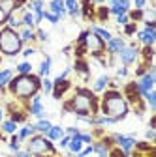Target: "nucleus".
<instances>
[{
  "label": "nucleus",
  "instance_id": "1",
  "mask_svg": "<svg viewBox=\"0 0 156 157\" xmlns=\"http://www.w3.org/2000/svg\"><path fill=\"white\" fill-rule=\"evenodd\" d=\"M62 112H72L75 116H96L100 114V99L90 88L79 86L73 95L62 105Z\"/></svg>",
  "mask_w": 156,
  "mask_h": 157
},
{
  "label": "nucleus",
  "instance_id": "2",
  "mask_svg": "<svg viewBox=\"0 0 156 157\" xmlns=\"http://www.w3.org/2000/svg\"><path fill=\"white\" fill-rule=\"evenodd\" d=\"M100 114L104 116H111L115 120L122 122L124 118L130 114V105L126 101V97L121 90H105L102 94L100 99Z\"/></svg>",
  "mask_w": 156,
  "mask_h": 157
},
{
  "label": "nucleus",
  "instance_id": "3",
  "mask_svg": "<svg viewBox=\"0 0 156 157\" xmlns=\"http://www.w3.org/2000/svg\"><path fill=\"white\" fill-rule=\"evenodd\" d=\"M15 99L19 101H28L32 95L40 94L42 90V78L36 73L30 75H13V78L10 81L8 88H6Z\"/></svg>",
  "mask_w": 156,
  "mask_h": 157
},
{
  "label": "nucleus",
  "instance_id": "4",
  "mask_svg": "<svg viewBox=\"0 0 156 157\" xmlns=\"http://www.w3.org/2000/svg\"><path fill=\"white\" fill-rule=\"evenodd\" d=\"M23 49H25V43L21 41L17 30L10 26L0 28V54L8 58H15L17 54H21Z\"/></svg>",
  "mask_w": 156,
  "mask_h": 157
},
{
  "label": "nucleus",
  "instance_id": "5",
  "mask_svg": "<svg viewBox=\"0 0 156 157\" xmlns=\"http://www.w3.org/2000/svg\"><path fill=\"white\" fill-rule=\"evenodd\" d=\"M27 150H28L32 155H45V153L56 155V148H55V144L47 139L45 135H40V133L32 135L30 139L27 140Z\"/></svg>",
  "mask_w": 156,
  "mask_h": 157
},
{
  "label": "nucleus",
  "instance_id": "6",
  "mask_svg": "<svg viewBox=\"0 0 156 157\" xmlns=\"http://www.w3.org/2000/svg\"><path fill=\"white\" fill-rule=\"evenodd\" d=\"M115 56H117V60L121 62V66L130 67V66H133L135 62L139 60V47L135 43H126Z\"/></svg>",
  "mask_w": 156,
  "mask_h": 157
},
{
  "label": "nucleus",
  "instance_id": "7",
  "mask_svg": "<svg viewBox=\"0 0 156 157\" xmlns=\"http://www.w3.org/2000/svg\"><path fill=\"white\" fill-rule=\"evenodd\" d=\"M154 84H156V67L150 66V67L147 69V73L141 75L138 81H135V88H138V94L143 97L147 92L154 90Z\"/></svg>",
  "mask_w": 156,
  "mask_h": 157
},
{
  "label": "nucleus",
  "instance_id": "8",
  "mask_svg": "<svg viewBox=\"0 0 156 157\" xmlns=\"http://www.w3.org/2000/svg\"><path fill=\"white\" fill-rule=\"evenodd\" d=\"M138 43H141V47H154L156 43V25H143L141 30H138L133 34Z\"/></svg>",
  "mask_w": 156,
  "mask_h": 157
},
{
  "label": "nucleus",
  "instance_id": "9",
  "mask_svg": "<svg viewBox=\"0 0 156 157\" xmlns=\"http://www.w3.org/2000/svg\"><path fill=\"white\" fill-rule=\"evenodd\" d=\"M111 139H113V142H115V146L119 148V150H122L126 155H130L132 153V150H133V144H135V135L133 133H130V135H122V133H113L111 135Z\"/></svg>",
  "mask_w": 156,
  "mask_h": 157
},
{
  "label": "nucleus",
  "instance_id": "10",
  "mask_svg": "<svg viewBox=\"0 0 156 157\" xmlns=\"http://www.w3.org/2000/svg\"><path fill=\"white\" fill-rule=\"evenodd\" d=\"M27 110H28V116H34L36 120L47 118V112H45V109H43V101H42V95H40V94L32 95L30 99L27 101Z\"/></svg>",
  "mask_w": 156,
  "mask_h": 157
},
{
  "label": "nucleus",
  "instance_id": "11",
  "mask_svg": "<svg viewBox=\"0 0 156 157\" xmlns=\"http://www.w3.org/2000/svg\"><path fill=\"white\" fill-rule=\"evenodd\" d=\"M70 88H72V82H70V78H66V81H53V92H51L53 99L60 101L62 97L66 95V92H68Z\"/></svg>",
  "mask_w": 156,
  "mask_h": 157
},
{
  "label": "nucleus",
  "instance_id": "12",
  "mask_svg": "<svg viewBox=\"0 0 156 157\" xmlns=\"http://www.w3.org/2000/svg\"><path fill=\"white\" fill-rule=\"evenodd\" d=\"M72 71H75L79 77H83V81H88V77H90V66H88V62L85 58H75V62L72 66Z\"/></svg>",
  "mask_w": 156,
  "mask_h": 157
},
{
  "label": "nucleus",
  "instance_id": "13",
  "mask_svg": "<svg viewBox=\"0 0 156 157\" xmlns=\"http://www.w3.org/2000/svg\"><path fill=\"white\" fill-rule=\"evenodd\" d=\"M124 45H126V39L122 36H113L109 41H105V52L107 54H117Z\"/></svg>",
  "mask_w": 156,
  "mask_h": 157
},
{
  "label": "nucleus",
  "instance_id": "14",
  "mask_svg": "<svg viewBox=\"0 0 156 157\" xmlns=\"http://www.w3.org/2000/svg\"><path fill=\"white\" fill-rule=\"evenodd\" d=\"M109 81H111V77L107 75V73H102L100 77H96L94 78V82H92V92L98 95V94H104L105 90H107V86H109Z\"/></svg>",
  "mask_w": 156,
  "mask_h": 157
},
{
  "label": "nucleus",
  "instance_id": "15",
  "mask_svg": "<svg viewBox=\"0 0 156 157\" xmlns=\"http://www.w3.org/2000/svg\"><path fill=\"white\" fill-rule=\"evenodd\" d=\"M51 67H53V58L49 56V54H45L43 56V60L40 62V66H38V77L40 78H43V77H49L51 75Z\"/></svg>",
  "mask_w": 156,
  "mask_h": 157
},
{
  "label": "nucleus",
  "instance_id": "16",
  "mask_svg": "<svg viewBox=\"0 0 156 157\" xmlns=\"http://www.w3.org/2000/svg\"><path fill=\"white\" fill-rule=\"evenodd\" d=\"M49 11L55 13L58 19H64L68 15L66 8H64V0H49Z\"/></svg>",
  "mask_w": 156,
  "mask_h": 157
},
{
  "label": "nucleus",
  "instance_id": "17",
  "mask_svg": "<svg viewBox=\"0 0 156 157\" xmlns=\"http://www.w3.org/2000/svg\"><path fill=\"white\" fill-rule=\"evenodd\" d=\"M13 69L11 67H6V69H0V94H4L6 92V88H8V84H10V81L13 78Z\"/></svg>",
  "mask_w": 156,
  "mask_h": 157
},
{
  "label": "nucleus",
  "instance_id": "18",
  "mask_svg": "<svg viewBox=\"0 0 156 157\" xmlns=\"http://www.w3.org/2000/svg\"><path fill=\"white\" fill-rule=\"evenodd\" d=\"M17 139L21 140V142H27L32 135H36V131H34V127H32V124H23V127L21 129H17Z\"/></svg>",
  "mask_w": 156,
  "mask_h": 157
},
{
  "label": "nucleus",
  "instance_id": "19",
  "mask_svg": "<svg viewBox=\"0 0 156 157\" xmlns=\"http://www.w3.org/2000/svg\"><path fill=\"white\" fill-rule=\"evenodd\" d=\"M17 124L13 122V120H10V118H6V120H2V122H0V133H2V135H15L17 133Z\"/></svg>",
  "mask_w": 156,
  "mask_h": 157
},
{
  "label": "nucleus",
  "instance_id": "20",
  "mask_svg": "<svg viewBox=\"0 0 156 157\" xmlns=\"http://www.w3.org/2000/svg\"><path fill=\"white\" fill-rule=\"evenodd\" d=\"M92 34H96L100 39H104V41H109V39L113 37V34H111V30H107V28H104V26H100V25H92L90 28H88Z\"/></svg>",
  "mask_w": 156,
  "mask_h": 157
},
{
  "label": "nucleus",
  "instance_id": "21",
  "mask_svg": "<svg viewBox=\"0 0 156 157\" xmlns=\"http://www.w3.org/2000/svg\"><path fill=\"white\" fill-rule=\"evenodd\" d=\"M45 136H47V139L51 140V142H56L58 139H60V136H64V127L62 125H51L49 127V131L45 133Z\"/></svg>",
  "mask_w": 156,
  "mask_h": 157
},
{
  "label": "nucleus",
  "instance_id": "22",
  "mask_svg": "<svg viewBox=\"0 0 156 157\" xmlns=\"http://www.w3.org/2000/svg\"><path fill=\"white\" fill-rule=\"evenodd\" d=\"M51 125H53V124H51L49 118H42V120H36V122L32 124L34 131H36V133H40V135H45V133L49 131V127H51Z\"/></svg>",
  "mask_w": 156,
  "mask_h": 157
},
{
  "label": "nucleus",
  "instance_id": "23",
  "mask_svg": "<svg viewBox=\"0 0 156 157\" xmlns=\"http://www.w3.org/2000/svg\"><path fill=\"white\" fill-rule=\"evenodd\" d=\"M92 150H94V153L98 155V157H107L111 148H109L104 140H94V142H92Z\"/></svg>",
  "mask_w": 156,
  "mask_h": 157
},
{
  "label": "nucleus",
  "instance_id": "24",
  "mask_svg": "<svg viewBox=\"0 0 156 157\" xmlns=\"http://www.w3.org/2000/svg\"><path fill=\"white\" fill-rule=\"evenodd\" d=\"M109 8L107 6H98L94 10V19L96 21H100V23H107L109 21Z\"/></svg>",
  "mask_w": 156,
  "mask_h": 157
},
{
  "label": "nucleus",
  "instance_id": "25",
  "mask_svg": "<svg viewBox=\"0 0 156 157\" xmlns=\"http://www.w3.org/2000/svg\"><path fill=\"white\" fill-rule=\"evenodd\" d=\"M21 23H23V26L36 30V25H34V13H32L30 10H27V8H25L23 13H21Z\"/></svg>",
  "mask_w": 156,
  "mask_h": 157
},
{
  "label": "nucleus",
  "instance_id": "26",
  "mask_svg": "<svg viewBox=\"0 0 156 157\" xmlns=\"http://www.w3.org/2000/svg\"><path fill=\"white\" fill-rule=\"evenodd\" d=\"M17 32H19V37H21V41H23L25 45L36 39V34H34V30H32V28H27V26H23L21 30H17Z\"/></svg>",
  "mask_w": 156,
  "mask_h": 157
},
{
  "label": "nucleus",
  "instance_id": "27",
  "mask_svg": "<svg viewBox=\"0 0 156 157\" xmlns=\"http://www.w3.org/2000/svg\"><path fill=\"white\" fill-rule=\"evenodd\" d=\"M143 25H156V10L152 8H145L143 10Z\"/></svg>",
  "mask_w": 156,
  "mask_h": 157
},
{
  "label": "nucleus",
  "instance_id": "28",
  "mask_svg": "<svg viewBox=\"0 0 156 157\" xmlns=\"http://www.w3.org/2000/svg\"><path fill=\"white\" fill-rule=\"evenodd\" d=\"M6 144H8V151L13 155V153H17L19 150H21V144H23V142L17 139V135H10V140H8Z\"/></svg>",
  "mask_w": 156,
  "mask_h": 157
},
{
  "label": "nucleus",
  "instance_id": "29",
  "mask_svg": "<svg viewBox=\"0 0 156 157\" xmlns=\"http://www.w3.org/2000/svg\"><path fill=\"white\" fill-rule=\"evenodd\" d=\"M13 71H17V75H30V73H32V64H30L28 60H23V62H19V64L15 66Z\"/></svg>",
  "mask_w": 156,
  "mask_h": 157
},
{
  "label": "nucleus",
  "instance_id": "30",
  "mask_svg": "<svg viewBox=\"0 0 156 157\" xmlns=\"http://www.w3.org/2000/svg\"><path fill=\"white\" fill-rule=\"evenodd\" d=\"M25 8L30 10V11H43L45 10V0H28Z\"/></svg>",
  "mask_w": 156,
  "mask_h": 157
},
{
  "label": "nucleus",
  "instance_id": "31",
  "mask_svg": "<svg viewBox=\"0 0 156 157\" xmlns=\"http://www.w3.org/2000/svg\"><path fill=\"white\" fill-rule=\"evenodd\" d=\"M143 99H145V103H147V107L154 112L156 110V92L154 90H150V92H147L145 95H143Z\"/></svg>",
  "mask_w": 156,
  "mask_h": 157
},
{
  "label": "nucleus",
  "instance_id": "32",
  "mask_svg": "<svg viewBox=\"0 0 156 157\" xmlns=\"http://www.w3.org/2000/svg\"><path fill=\"white\" fill-rule=\"evenodd\" d=\"M138 30H139V28H138V23H132V21H130L128 25H124V26H122V34H124V36H128V37H132Z\"/></svg>",
  "mask_w": 156,
  "mask_h": 157
},
{
  "label": "nucleus",
  "instance_id": "33",
  "mask_svg": "<svg viewBox=\"0 0 156 157\" xmlns=\"http://www.w3.org/2000/svg\"><path fill=\"white\" fill-rule=\"evenodd\" d=\"M40 92H43L45 95H51V92H53V81L49 77H43L42 78V90Z\"/></svg>",
  "mask_w": 156,
  "mask_h": 157
},
{
  "label": "nucleus",
  "instance_id": "34",
  "mask_svg": "<svg viewBox=\"0 0 156 157\" xmlns=\"http://www.w3.org/2000/svg\"><path fill=\"white\" fill-rule=\"evenodd\" d=\"M128 17H130L132 23H141L143 21V10H130Z\"/></svg>",
  "mask_w": 156,
  "mask_h": 157
},
{
  "label": "nucleus",
  "instance_id": "35",
  "mask_svg": "<svg viewBox=\"0 0 156 157\" xmlns=\"http://www.w3.org/2000/svg\"><path fill=\"white\" fill-rule=\"evenodd\" d=\"M128 75H130V67H126V66H119V67H117V71H115L117 81H122V78H128Z\"/></svg>",
  "mask_w": 156,
  "mask_h": 157
},
{
  "label": "nucleus",
  "instance_id": "36",
  "mask_svg": "<svg viewBox=\"0 0 156 157\" xmlns=\"http://www.w3.org/2000/svg\"><path fill=\"white\" fill-rule=\"evenodd\" d=\"M34 34H36V39H38L40 43H47V41H49V34H47L43 28H36Z\"/></svg>",
  "mask_w": 156,
  "mask_h": 157
},
{
  "label": "nucleus",
  "instance_id": "37",
  "mask_svg": "<svg viewBox=\"0 0 156 157\" xmlns=\"http://www.w3.org/2000/svg\"><path fill=\"white\" fill-rule=\"evenodd\" d=\"M77 136H79V140L87 146V144H92L94 142V136L90 135V133H87V131H79V133H77Z\"/></svg>",
  "mask_w": 156,
  "mask_h": 157
},
{
  "label": "nucleus",
  "instance_id": "38",
  "mask_svg": "<svg viewBox=\"0 0 156 157\" xmlns=\"http://www.w3.org/2000/svg\"><path fill=\"white\" fill-rule=\"evenodd\" d=\"M43 21H47V23H51V25H58V23H60V19H58L55 13H51L49 10H45V11H43Z\"/></svg>",
  "mask_w": 156,
  "mask_h": 157
},
{
  "label": "nucleus",
  "instance_id": "39",
  "mask_svg": "<svg viewBox=\"0 0 156 157\" xmlns=\"http://www.w3.org/2000/svg\"><path fill=\"white\" fill-rule=\"evenodd\" d=\"M115 21H117V26H124V25H128L130 23V17H128V13H121V15H117L115 17Z\"/></svg>",
  "mask_w": 156,
  "mask_h": 157
},
{
  "label": "nucleus",
  "instance_id": "40",
  "mask_svg": "<svg viewBox=\"0 0 156 157\" xmlns=\"http://www.w3.org/2000/svg\"><path fill=\"white\" fill-rule=\"evenodd\" d=\"M70 73H72V66H68V67H64L60 73H58L55 78H53V81H66V78L70 77Z\"/></svg>",
  "mask_w": 156,
  "mask_h": 157
},
{
  "label": "nucleus",
  "instance_id": "41",
  "mask_svg": "<svg viewBox=\"0 0 156 157\" xmlns=\"http://www.w3.org/2000/svg\"><path fill=\"white\" fill-rule=\"evenodd\" d=\"M70 140H72V136L64 133V136H60V139L56 140V142H58V148H60V150H66V148H68V144H70Z\"/></svg>",
  "mask_w": 156,
  "mask_h": 157
},
{
  "label": "nucleus",
  "instance_id": "42",
  "mask_svg": "<svg viewBox=\"0 0 156 157\" xmlns=\"http://www.w3.org/2000/svg\"><path fill=\"white\" fill-rule=\"evenodd\" d=\"M147 2L149 0H132V6H133V10H145Z\"/></svg>",
  "mask_w": 156,
  "mask_h": 157
},
{
  "label": "nucleus",
  "instance_id": "43",
  "mask_svg": "<svg viewBox=\"0 0 156 157\" xmlns=\"http://www.w3.org/2000/svg\"><path fill=\"white\" fill-rule=\"evenodd\" d=\"M87 36H88V30H83L79 36H77V41H75V45H83L85 47V41H87Z\"/></svg>",
  "mask_w": 156,
  "mask_h": 157
},
{
  "label": "nucleus",
  "instance_id": "44",
  "mask_svg": "<svg viewBox=\"0 0 156 157\" xmlns=\"http://www.w3.org/2000/svg\"><path fill=\"white\" fill-rule=\"evenodd\" d=\"M154 139H156V129H150V127H149V129L145 131V140H149V142H152Z\"/></svg>",
  "mask_w": 156,
  "mask_h": 157
},
{
  "label": "nucleus",
  "instance_id": "45",
  "mask_svg": "<svg viewBox=\"0 0 156 157\" xmlns=\"http://www.w3.org/2000/svg\"><path fill=\"white\" fill-rule=\"evenodd\" d=\"M36 54V49L34 47H25L23 51H21V56H25V58H30V56H34Z\"/></svg>",
  "mask_w": 156,
  "mask_h": 157
},
{
  "label": "nucleus",
  "instance_id": "46",
  "mask_svg": "<svg viewBox=\"0 0 156 157\" xmlns=\"http://www.w3.org/2000/svg\"><path fill=\"white\" fill-rule=\"evenodd\" d=\"M79 131H81V129L77 127V125H70V127H66V129H64V133H66V135H70V136H75Z\"/></svg>",
  "mask_w": 156,
  "mask_h": 157
},
{
  "label": "nucleus",
  "instance_id": "47",
  "mask_svg": "<svg viewBox=\"0 0 156 157\" xmlns=\"http://www.w3.org/2000/svg\"><path fill=\"white\" fill-rule=\"evenodd\" d=\"M13 157H32V153H30L27 148H21L17 153H13Z\"/></svg>",
  "mask_w": 156,
  "mask_h": 157
},
{
  "label": "nucleus",
  "instance_id": "48",
  "mask_svg": "<svg viewBox=\"0 0 156 157\" xmlns=\"http://www.w3.org/2000/svg\"><path fill=\"white\" fill-rule=\"evenodd\" d=\"M6 21H8V13H6L2 8H0V28L6 26Z\"/></svg>",
  "mask_w": 156,
  "mask_h": 157
},
{
  "label": "nucleus",
  "instance_id": "49",
  "mask_svg": "<svg viewBox=\"0 0 156 157\" xmlns=\"http://www.w3.org/2000/svg\"><path fill=\"white\" fill-rule=\"evenodd\" d=\"M149 127H150V129H154V127H156V116H154V114L150 116V120H149Z\"/></svg>",
  "mask_w": 156,
  "mask_h": 157
},
{
  "label": "nucleus",
  "instance_id": "50",
  "mask_svg": "<svg viewBox=\"0 0 156 157\" xmlns=\"http://www.w3.org/2000/svg\"><path fill=\"white\" fill-rule=\"evenodd\" d=\"M90 2H92L94 6H104V4L107 2V0H90Z\"/></svg>",
  "mask_w": 156,
  "mask_h": 157
},
{
  "label": "nucleus",
  "instance_id": "51",
  "mask_svg": "<svg viewBox=\"0 0 156 157\" xmlns=\"http://www.w3.org/2000/svg\"><path fill=\"white\" fill-rule=\"evenodd\" d=\"M72 49H73V47H72V45H66V47H64V49H62V54H66V56H68V54H70V52H72Z\"/></svg>",
  "mask_w": 156,
  "mask_h": 157
},
{
  "label": "nucleus",
  "instance_id": "52",
  "mask_svg": "<svg viewBox=\"0 0 156 157\" xmlns=\"http://www.w3.org/2000/svg\"><path fill=\"white\" fill-rule=\"evenodd\" d=\"M4 120V110H2V107H0V122Z\"/></svg>",
  "mask_w": 156,
  "mask_h": 157
},
{
  "label": "nucleus",
  "instance_id": "53",
  "mask_svg": "<svg viewBox=\"0 0 156 157\" xmlns=\"http://www.w3.org/2000/svg\"><path fill=\"white\" fill-rule=\"evenodd\" d=\"M0 157H13L11 153H0Z\"/></svg>",
  "mask_w": 156,
  "mask_h": 157
},
{
  "label": "nucleus",
  "instance_id": "54",
  "mask_svg": "<svg viewBox=\"0 0 156 157\" xmlns=\"http://www.w3.org/2000/svg\"><path fill=\"white\" fill-rule=\"evenodd\" d=\"M150 2H152V4H154V2H156V0H150Z\"/></svg>",
  "mask_w": 156,
  "mask_h": 157
}]
</instances>
